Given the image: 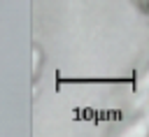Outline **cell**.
Listing matches in <instances>:
<instances>
[{
    "label": "cell",
    "instance_id": "obj_1",
    "mask_svg": "<svg viewBox=\"0 0 149 137\" xmlns=\"http://www.w3.org/2000/svg\"><path fill=\"white\" fill-rule=\"evenodd\" d=\"M137 5H140V7H142L147 14H149V0H137Z\"/></svg>",
    "mask_w": 149,
    "mask_h": 137
}]
</instances>
